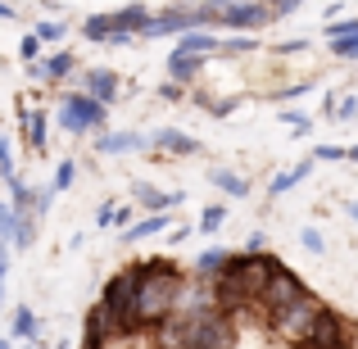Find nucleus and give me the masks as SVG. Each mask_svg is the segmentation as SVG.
Listing matches in <instances>:
<instances>
[{
	"mask_svg": "<svg viewBox=\"0 0 358 349\" xmlns=\"http://www.w3.org/2000/svg\"><path fill=\"white\" fill-rule=\"evenodd\" d=\"M131 281H136V295H131V322L141 336H150L155 327H164L177 313V299L186 290V272L173 259H141L131 263Z\"/></svg>",
	"mask_w": 358,
	"mask_h": 349,
	"instance_id": "1",
	"label": "nucleus"
},
{
	"mask_svg": "<svg viewBox=\"0 0 358 349\" xmlns=\"http://www.w3.org/2000/svg\"><path fill=\"white\" fill-rule=\"evenodd\" d=\"M145 23H150V9L141 5V0H131V5H122V9H109V14L82 18V36H87V41H100V45H109V36H131V41H136V36L145 32Z\"/></svg>",
	"mask_w": 358,
	"mask_h": 349,
	"instance_id": "2",
	"label": "nucleus"
},
{
	"mask_svg": "<svg viewBox=\"0 0 358 349\" xmlns=\"http://www.w3.org/2000/svg\"><path fill=\"white\" fill-rule=\"evenodd\" d=\"M322 308H327L322 299H317L313 290H304V295H299L290 308H281V313L272 318V322H268V332L277 336L281 345L299 349V345L308 341V336H313V327H317V318H322Z\"/></svg>",
	"mask_w": 358,
	"mask_h": 349,
	"instance_id": "3",
	"label": "nucleus"
},
{
	"mask_svg": "<svg viewBox=\"0 0 358 349\" xmlns=\"http://www.w3.org/2000/svg\"><path fill=\"white\" fill-rule=\"evenodd\" d=\"M59 127L69 136H87V131H109V105L91 100L87 91H64L59 96Z\"/></svg>",
	"mask_w": 358,
	"mask_h": 349,
	"instance_id": "4",
	"label": "nucleus"
},
{
	"mask_svg": "<svg viewBox=\"0 0 358 349\" xmlns=\"http://www.w3.org/2000/svg\"><path fill=\"white\" fill-rule=\"evenodd\" d=\"M304 290H308L304 277H299L295 268H286V263H281V268L268 277V286H263V295H259V304H254V313H259L263 322H272V318H277L281 308H290L299 295H304Z\"/></svg>",
	"mask_w": 358,
	"mask_h": 349,
	"instance_id": "5",
	"label": "nucleus"
},
{
	"mask_svg": "<svg viewBox=\"0 0 358 349\" xmlns=\"http://www.w3.org/2000/svg\"><path fill=\"white\" fill-rule=\"evenodd\" d=\"M354 332H358V327L350 322V318H345L341 308L327 304L322 318H317V327H313V336H308L299 349H350L354 345Z\"/></svg>",
	"mask_w": 358,
	"mask_h": 349,
	"instance_id": "6",
	"label": "nucleus"
},
{
	"mask_svg": "<svg viewBox=\"0 0 358 349\" xmlns=\"http://www.w3.org/2000/svg\"><path fill=\"white\" fill-rule=\"evenodd\" d=\"M268 23H277V14H272L268 0H236V5H227V9L218 14V23H213V27L259 36V27H268Z\"/></svg>",
	"mask_w": 358,
	"mask_h": 349,
	"instance_id": "7",
	"label": "nucleus"
},
{
	"mask_svg": "<svg viewBox=\"0 0 358 349\" xmlns=\"http://www.w3.org/2000/svg\"><path fill=\"white\" fill-rule=\"evenodd\" d=\"M131 200H136V209H145V213H173L177 204H186V191L182 186H177V191H159L155 182L136 177V182H131Z\"/></svg>",
	"mask_w": 358,
	"mask_h": 349,
	"instance_id": "8",
	"label": "nucleus"
},
{
	"mask_svg": "<svg viewBox=\"0 0 358 349\" xmlns=\"http://www.w3.org/2000/svg\"><path fill=\"white\" fill-rule=\"evenodd\" d=\"M78 82H82V91H87L91 100H100V105H114V100L122 96V78L109 64H96V69H82L78 73Z\"/></svg>",
	"mask_w": 358,
	"mask_h": 349,
	"instance_id": "9",
	"label": "nucleus"
},
{
	"mask_svg": "<svg viewBox=\"0 0 358 349\" xmlns=\"http://www.w3.org/2000/svg\"><path fill=\"white\" fill-rule=\"evenodd\" d=\"M150 145L145 131H100L96 136V155L105 159H118V155H141V150Z\"/></svg>",
	"mask_w": 358,
	"mask_h": 349,
	"instance_id": "10",
	"label": "nucleus"
},
{
	"mask_svg": "<svg viewBox=\"0 0 358 349\" xmlns=\"http://www.w3.org/2000/svg\"><path fill=\"white\" fill-rule=\"evenodd\" d=\"M18 127H23V141L32 155H41L45 141H50V118H45V109H27L23 100H18Z\"/></svg>",
	"mask_w": 358,
	"mask_h": 349,
	"instance_id": "11",
	"label": "nucleus"
},
{
	"mask_svg": "<svg viewBox=\"0 0 358 349\" xmlns=\"http://www.w3.org/2000/svg\"><path fill=\"white\" fill-rule=\"evenodd\" d=\"M150 145L155 150H164V155H182V159H191V155H200V136H191V131H182V127H159L155 136H150Z\"/></svg>",
	"mask_w": 358,
	"mask_h": 349,
	"instance_id": "12",
	"label": "nucleus"
},
{
	"mask_svg": "<svg viewBox=\"0 0 358 349\" xmlns=\"http://www.w3.org/2000/svg\"><path fill=\"white\" fill-rule=\"evenodd\" d=\"M9 341H27V345L41 341V313H36L32 304L14 308V318H9Z\"/></svg>",
	"mask_w": 358,
	"mask_h": 349,
	"instance_id": "13",
	"label": "nucleus"
},
{
	"mask_svg": "<svg viewBox=\"0 0 358 349\" xmlns=\"http://www.w3.org/2000/svg\"><path fill=\"white\" fill-rule=\"evenodd\" d=\"M204 55H182V50H173L168 55V82H177V87H191L195 78L204 73Z\"/></svg>",
	"mask_w": 358,
	"mask_h": 349,
	"instance_id": "14",
	"label": "nucleus"
},
{
	"mask_svg": "<svg viewBox=\"0 0 358 349\" xmlns=\"http://www.w3.org/2000/svg\"><path fill=\"white\" fill-rule=\"evenodd\" d=\"M313 168H317L313 159H299V164L281 168V173H277V177H272V182H268V195H272V200H281V195H286V191H295V186L304 182V177L313 173Z\"/></svg>",
	"mask_w": 358,
	"mask_h": 349,
	"instance_id": "15",
	"label": "nucleus"
},
{
	"mask_svg": "<svg viewBox=\"0 0 358 349\" xmlns=\"http://www.w3.org/2000/svg\"><path fill=\"white\" fill-rule=\"evenodd\" d=\"M218 41H222L218 32H209V27H195V32L177 36L173 50H182V55H204V59H209V55H218Z\"/></svg>",
	"mask_w": 358,
	"mask_h": 349,
	"instance_id": "16",
	"label": "nucleus"
},
{
	"mask_svg": "<svg viewBox=\"0 0 358 349\" xmlns=\"http://www.w3.org/2000/svg\"><path fill=\"white\" fill-rule=\"evenodd\" d=\"M159 232H168V213H145V218H136L131 227H122L118 241L136 245V241H150V236H159Z\"/></svg>",
	"mask_w": 358,
	"mask_h": 349,
	"instance_id": "17",
	"label": "nucleus"
},
{
	"mask_svg": "<svg viewBox=\"0 0 358 349\" xmlns=\"http://www.w3.org/2000/svg\"><path fill=\"white\" fill-rule=\"evenodd\" d=\"M41 73H45V82H64V78H73V73H78V55H73L69 45H59L55 55H45V59H41Z\"/></svg>",
	"mask_w": 358,
	"mask_h": 349,
	"instance_id": "18",
	"label": "nucleus"
},
{
	"mask_svg": "<svg viewBox=\"0 0 358 349\" xmlns=\"http://www.w3.org/2000/svg\"><path fill=\"white\" fill-rule=\"evenodd\" d=\"M209 186H218L231 200H245V195H250V182H245L241 173H231V168H209Z\"/></svg>",
	"mask_w": 358,
	"mask_h": 349,
	"instance_id": "19",
	"label": "nucleus"
},
{
	"mask_svg": "<svg viewBox=\"0 0 358 349\" xmlns=\"http://www.w3.org/2000/svg\"><path fill=\"white\" fill-rule=\"evenodd\" d=\"M32 36L41 45H64L69 41V18H41V23L32 27Z\"/></svg>",
	"mask_w": 358,
	"mask_h": 349,
	"instance_id": "20",
	"label": "nucleus"
},
{
	"mask_svg": "<svg viewBox=\"0 0 358 349\" xmlns=\"http://www.w3.org/2000/svg\"><path fill=\"white\" fill-rule=\"evenodd\" d=\"M231 259V250H218V245H209V250L200 254V259H195V277L200 281H209V277H218L222 272V263Z\"/></svg>",
	"mask_w": 358,
	"mask_h": 349,
	"instance_id": "21",
	"label": "nucleus"
},
{
	"mask_svg": "<svg viewBox=\"0 0 358 349\" xmlns=\"http://www.w3.org/2000/svg\"><path fill=\"white\" fill-rule=\"evenodd\" d=\"M250 50H259V36L250 32H227L218 41V55H250Z\"/></svg>",
	"mask_w": 358,
	"mask_h": 349,
	"instance_id": "22",
	"label": "nucleus"
},
{
	"mask_svg": "<svg viewBox=\"0 0 358 349\" xmlns=\"http://www.w3.org/2000/svg\"><path fill=\"white\" fill-rule=\"evenodd\" d=\"M78 182V159H64V164H55V177H50V191H69V186Z\"/></svg>",
	"mask_w": 358,
	"mask_h": 349,
	"instance_id": "23",
	"label": "nucleus"
},
{
	"mask_svg": "<svg viewBox=\"0 0 358 349\" xmlns=\"http://www.w3.org/2000/svg\"><path fill=\"white\" fill-rule=\"evenodd\" d=\"M222 222H227V204H209V209L200 213V232H204V236H218Z\"/></svg>",
	"mask_w": 358,
	"mask_h": 349,
	"instance_id": "24",
	"label": "nucleus"
},
{
	"mask_svg": "<svg viewBox=\"0 0 358 349\" xmlns=\"http://www.w3.org/2000/svg\"><path fill=\"white\" fill-rule=\"evenodd\" d=\"M327 50H331L336 59L354 64V59H358V32H354V36H336V41H327Z\"/></svg>",
	"mask_w": 358,
	"mask_h": 349,
	"instance_id": "25",
	"label": "nucleus"
},
{
	"mask_svg": "<svg viewBox=\"0 0 358 349\" xmlns=\"http://www.w3.org/2000/svg\"><path fill=\"white\" fill-rule=\"evenodd\" d=\"M336 122H358V96L354 91H345L341 100H336V114H331Z\"/></svg>",
	"mask_w": 358,
	"mask_h": 349,
	"instance_id": "26",
	"label": "nucleus"
},
{
	"mask_svg": "<svg viewBox=\"0 0 358 349\" xmlns=\"http://www.w3.org/2000/svg\"><path fill=\"white\" fill-rule=\"evenodd\" d=\"M281 122H286V127L295 131V136H308V131H313V118L299 114V109H281Z\"/></svg>",
	"mask_w": 358,
	"mask_h": 349,
	"instance_id": "27",
	"label": "nucleus"
},
{
	"mask_svg": "<svg viewBox=\"0 0 358 349\" xmlns=\"http://www.w3.org/2000/svg\"><path fill=\"white\" fill-rule=\"evenodd\" d=\"M354 32H358V14H354V18H331V23L322 27L327 41H336V36H354Z\"/></svg>",
	"mask_w": 358,
	"mask_h": 349,
	"instance_id": "28",
	"label": "nucleus"
},
{
	"mask_svg": "<svg viewBox=\"0 0 358 349\" xmlns=\"http://www.w3.org/2000/svg\"><path fill=\"white\" fill-rule=\"evenodd\" d=\"M299 245H304L308 254H317V259H322V254H327V236L317 232V227H304V232H299Z\"/></svg>",
	"mask_w": 358,
	"mask_h": 349,
	"instance_id": "29",
	"label": "nucleus"
},
{
	"mask_svg": "<svg viewBox=\"0 0 358 349\" xmlns=\"http://www.w3.org/2000/svg\"><path fill=\"white\" fill-rule=\"evenodd\" d=\"M9 177H18V168H14V145H9V136H0V182H9Z\"/></svg>",
	"mask_w": 358,
	"mask_h": 349,
	"instance_id": "30",
	"label": "nucleus"
},
{
	"mask_svg": "<svg viewBox=\"0 0 358 349\" xmlns=\"http://www.w3.org/2000/svg\"><path fill=\"white\" fill-rule=\"evenodd\" d=\"M341 159H345V145H331V141L313 145V164H341Z\"/></svg>",
	"mask_w": 358,
	"mask_h": 349,
	"instance_id": "31",
	"label": "nucleus"
},
{
	"mask_svg": "<svg viewBox=\"0 0 358 349\" xmlns=\"http://www.w3.org/2000/svg\"><path fill=\"white\" fill-rule=\"evenodd\" d=\"M241 100H245V96H222V100H209V114H213V118H231V114L241 109Z\"/></svg>",
	"mask_w": 358,
	"mask_h": 349,
	"instance_id": "32",
	"label": "nucleus"
},
{
	"mask_svg": "<svg viewBox=\"0 0 358 349\" xmlns=\"http://www.w3.org/2000/svg\"><path fill=\"white\" fill-rule=\"evenodd\" d=\"M18 59H23V64H36V59H41V41H36L32 32L18 41Z\"/></svg>",
	"mask_w": 358,
	"mask_h": 349,
	"instance_id": "33",
	"label": "nucleus"
},
{
	"mask_svg": "<svg viewBox=\"0 0 358 349\" xmlns=\"http://www.w3.org/2000/svg\"><path fill=\"white\" fill-rule=\"evenodd\" d=\"M308 91H313V82H295V87H281V91H272V96H277V100H286V105H290V100H304Z\"/></svg>",
	"mask_w": 358,
	"mask_h": 349,
	"instance_id": "34",
	"label": "nucleus"
},
{
	"mask_svg": "<svg viewBox=\"0 0 358 349\" xmlns=\"http://www.w3.org/2000/svg\"><path fill=\"white\" fill-rule=\"evenodd\" d=\"M304 50H308V36H290V41H277V50H272V55L286 59V55H304Z\"/></svg>",
	"mask_w": 358,
	"mask_h": 349,
	"instance_id": "35",
	"label": "nucleus"
},
{
	"mask_svg": "<svg viewBox=\"0 0 358 349\" xmlns=\"http://www.w3.org/2000/svg\"><path fill=\"white\" fill-rule=\"evenodd\" d=\"M155 96H159V100H168V105H177V100H186V87H177V82H159Z\"/></svg>",
	"mask_w": 358,
	"mask_h": 349,
	"instance_id": "36",
	"label": "nucleus"
},
{
	"mask_svg": "<svg viewBox=\"0 0 358 349\" xmlns=\"http://www.w3.org/2000/svg\"><path fill=\"white\" fill-rule=\"evenodd\" d=\"M14 222H18V213L9 209V200H0V236H5V241L14 236Z\"/></svg>",
	"mask_w": 358,
	"mask_h": 349,
	"instance_id": "37",
	"label": "nucleus"
},
{
	"mask_svg": "<svg viewBox=\"0 0 358 349\" xmlns=\"http://www.w3.org/2000/svg\"><path fill=\"white\" fill-rule=\"evenodd\" d=\"M114 209H118L114 200H105V204L96 209V227H100V232H105V227H114Z\"/></svg>",
	"mask_w": 358,
	"mask_h": 349,
	"instance_id": "38",
	"label": "nucleus"
},
{
	"mask_svg": "<svg viewBox=\"0 0 358 349\" xmlns=\"http://www.w3.org/2000/svg\"><path fill=\"white\" fill-rule=\"evenodd\" d=\"M268 5H272V14H277V18H290L304 0H268Z\"/></svg>",
	"mask_w": 358,
	"mask_h": 349,
	"instance_id": "39",
	"label": "nucleus"
},
{
	"mask_svg": "<svg viewBox=\"0 0 358 349\" xmlns=\"http://www.w3.org/2000/svg\"><path fill=\"white\" fill-rule=\"evenodd\" d=\"M268 250V236L263 232H250V241H245V254H263Z\"/></svg>",
	"mask_w": 358,
	"mask_h": 349,
	"instance_id": "40",
	"label": "nucleus"
},
{
	"mask_svg": "<svg viewBox=\"0 0 358 349\" xmlns=\"http://www.w3.org/2000/svg\"><path fill=\"white\" fill-rule=\"evenodd\" d=\"M0 23H18V9L9 0H0Z\"/></svg>",
	"mask_w": 358,
	"mask_h": 349,
	"instance_id": "41",
	"label": "nucleus"
},
{
	"mask_svg": "<svg viewBox=\"0 0 358 349\" xmlns=\"http://www.w3.org/2000/svg\"><path fill=\"white\" fill-rule=\"evenodd\" d=\"M336 100H341V91H327V96H322V114H327V118L336 114Z\"/></svg>",
	"mask_w": 358,
	"mask_h": 349,
	"instance_id": "42",
	"label": "nucleus"
},
{
	"mask_svg": "<svg viewBox=\"0 0 358 349\" xmlns=\"http://www.w3.org/2000/svg\"><path fill=\"white\" fill-rule=\"evenodd\" d=\"M114 227H131V209H122V204H118V209H114Z\"/></svg>",
	"mask_w": 358,
	"mask_h": 349,
	"instance_id": "43",
	"label": "nucleus"
},
{
	"mask_svg": "<svg viewBox=\"0 0 358 349\" xmlns=\"http://www.w3.org/2000/svg\"><path fill=\"white\" fill-rule=\"evenodd\" d=\"M191 232H195V227H186V222H182V227H173V232H168V241H173V245H182Z\"/></svg>",
	"mask_w": 358,
	"mask_h": 349,
	"instance_id": "44",
	"label": "nucleus"
},
{
	"mask_svg": "<svg viewBox=\"0 0 358 349\" xmlns=\"http://www.w3.org/2000/svg\"><path fill=\"white\" fill-rule=\"evenodd\" d=\"M200 5H204V9H213V14H222V9L236 5V0H200Z\"/></svg>",
	"mask_w": 358,
	"mask_h": 349,
	"instance_id": "45",
	"label": "nucleus"
},
{
	"mask_svg": "<svg viewBox=\"0 0 358 349\" xmlns=\"http://www.w3.org/2000/svg\"><path fill=\"white\" fill-rule=\"evenodd\" d=\"M5 277H9V259H0V304H5Z\"/></svg>",
	"mask_w": 358,
	"mask_h": 349,
	"instance_id": "46",
	"label": "nucleus"
},
{
	"mask_svg": "<svg viewBox=\"0 0 358 349\" xmlns=\"http://www.w3.org/2000/svg\"><path fill=\"white\" fill-rule=\"evenodd\" d=\"M345 213H350V218L358 222V200H345Z\"/></svg>",
	"mask_w": 358,
	"mask_h": 349,
	"instance_id": "47",
	"label": "nucleus"
},
{
	"mask_svg": "<svg viewBox=\"0 0 358 349\" xmlns=\"http://www.w3.org/2000/svg\"><path fill=\"white\" fill-rule=\"evenodd\" d=\"M345 159H350V164H358V145H345Z\"/></svg>",
	"mask_w": 358,
	"mask_h": 349,
	"instance_id": "48",
	"label": "nucleus"
},
{
	"mask_svg": "<svg viewBox=\"0 0 358 349\" xmlns=\"http://www.w3.org/2000/svg\"><path fill=\"white\" fill-rule=\"evenodd\" d=\"M0 349H18V341H9V336H0Z\"/></svg>",
	"mask_w": 358,
	"mask_h": 349,
	"instance_id": "49",
	"label": "nucleus"
},
{
	"mask_svg": "<svg viewBox=\"0 0 358 349\" xmlns=\"http://www.w3.org/2000/svg\"><path fill=\"white\" fill-rule=\"evenodd\" d=\"M18 349H36V345H18Z\"/></svg>",
	"mask_w": 358,
	"mask_h": 349,
	"instance_id": "50",
	"label": "nucleus"
}]
</instances>
